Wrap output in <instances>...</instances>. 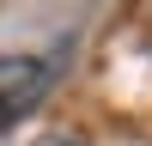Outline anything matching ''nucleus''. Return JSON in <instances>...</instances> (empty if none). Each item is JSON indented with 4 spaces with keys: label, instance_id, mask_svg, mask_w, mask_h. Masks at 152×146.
Returning a JSON list of instances; mask_svg holds the SVG:
<instances>
[{
    "label": "nucleus",
    "instance_id": "nucleus-1",
    "mask_svg": "<svg viewBox=\"0 0 152 146\" xmlns=\"http://www.w3.org/2000/svg\"><path fill=\"white\" fill-rule=\"evenodd\" d=\"M55 85V61L43 55H0V134L18 116H31Z\"/></svg>",
    "mask_w": 152,
    "mask_h": 146
},
{
    "label": "nucleus",
    "instance_id": "nucleus-2",
    "mask_svg": "<svg viewBox=\"0 0 152 146\" xmlns=\"http://www.w3.org/2000/svg\"><path fill=\"white\" fill-rule=\"evenodd\" d=\"M31 146H73V140H61V134H43V140H31Z\"/></svg>",
    "mask_w": 152,
    "mask_h": 146
}]
</instances>
